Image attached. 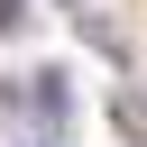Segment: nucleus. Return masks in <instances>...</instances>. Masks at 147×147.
<instances>
[{"instance_id": "f03ea898", "label": "nucleus", "mask_w": 147, "mask_h": 147, "mask_svg": "<svg viewBox=\"0 0 147 147\" xmlns=\"http://www.w3.org/2000/svg\"><path fill=\"white\" fill-rule=\"evenodd\" d=\"M28 101H37L46 119H64V110H74V92H64V74H37V92H28Z\"/></svg>"}, {"instance_id": "f257e3e1", "label": "nucleus", "mask_w": 147, "mask_h": 147, "mask_svg": "<svg viewBox=\"0 0 147 147\" xmlns=\"http://www.w3.org/2000/svg\"><path fill=\"white\" fill-rule=\"evenodd\" d=\"M74 37H83L92 55H110V64H129V37H119V28L101 18V9H83V0H74Z\"/></svg>"}, {"instance_id": "7ed1b4c3", "label": "nucleus", "mask_w": 147, "mask_h": 147, "mask_svg": "<svg viewBox=\"0 0 147 147\" xmlns=\"http://www.w3.org/2000/svg\"><path fill=\"white\" fill-rule=\"evenodd\" d=\"M28 28V0H0V37H18Z\"/></svg>"}]
</instances>
